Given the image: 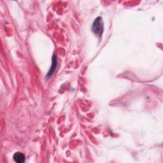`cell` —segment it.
Instances as JSON below:
<instances>
[{"instance_id": "cell-1", "label": "cell", "mask_w": 163, "mask_h": 163, "mask_svg": "<svg viewBox=\"0 0 163 163\" xmlns=\"http://www.w3.org/2000/svg\"><path fill=\"white\" fill-rule=\"evenodd\" d=\"M92 30L95 35L101 37L103 32V23L101 17H97L92 26Z\"/></svg>"}, {"instance_id": "cell-2", "label": "cell", "mask_w": 163, "mask_h": 163, "mask_svg": "<svg viewBox=\"0 0 163 163\" xmlns=\"http://www.w3.org/2000/svg\"><path fill=\"white\" fill-rule=\"evenodd\" d=\"M57 66V57L56 56H54L53 58H52V65L51 66L50 70H49V72H48L47 76V78L50 77V76L53 75V73L55 72V70Z\"/></svg>"}, {"instance_id": "cell-3", "label": "cell", "mask_w": 163, "mask_h": 163, "mask_svg": "<svg viewBox=\"0 0 163 163\" xmlns=\"http://www.w3.org/2000/svg\"><path fill=\"white\" fill-rule=\"evenodd\" d=\"M14 160L18 163H23L25 161V156L21 152H17L14 155Z\"/></svg>"}]
</instances>
